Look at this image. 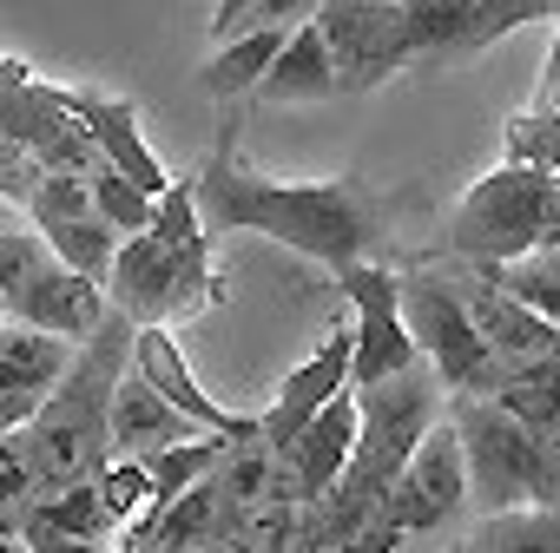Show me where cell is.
Masks as SVG:
<instances>
[{"label":"cell","instance_id":"29","mask_svg":"<svg viewBox=\"0 0 560 553\" xmlns=\"http://www.w3.org/2000/svg\"><path fill=\"white\" fill-rule=\"evenodd\" d=\"M324 14V0H250V14L237 21V34L244 27H284V34H298L304 21H317Z\"/></svg>","mask_w":560,"mask_h":553},{"label":"cell","instance_id":"14","mask_svg":"<svg viewBox=\"0 0 560 553\" xmlns=\"http://www.w3.org/2000/svg\"><path fill=\"white\" fill-rule=\"evenodd\" d=\"M60 99H67L73 119L86 126L100 165H113L119 178H132L145 198H165V191H172V172H165V158L145 145V132H139V106H132V99H106V93H60Z\"/></svg>","mask_w":560,"mask_h":553},{"label":"cell","instance_id":"12","mask_svg":"<svg viewBox=\"0 0 560 553\" xmlns=\"http://www.w3.org/2000/svg\"><path fill=\"white\" fill-rule=\"evenodd\" d=\"M350 448H357V396L343 389V396H330V402L311 415V428H304L284 455H277V501L317 507V501L343 481Z\"/></svg>","mask_w":560,"mask_h":553},{"label":"cell","instance_id":"4","mask_svg":"<svg viewBox=\"0 0 560 553\" xmlns=\"http://www.w3.org/2000/svg\"><path fill=\"white\" fill-rule=\"evenodd\" d=\"M211 297H224L211 276V237H198V244H159L152 231L119 237L113 270H106V304L126 323H139V330L172 323V317L205 310Z\"/></svg>","mask_w":560,"mask_h":553},{"label":"cell","instance_id":"2","mask_svg":"<svg viewBox=\"0 0 560 553\" xmlns=\"http://www.w3.org/2000/svg\"><path fill=\"white\" fill-rule=\"evenodd\" d=\"M132 330L119 310L100 323L93 343L73 350V369L40 396V409L27 415L21 442H27V461L40 474V494H60L73 481H93L106 468V428H113V389L132 363Z\"/></svg>","mask_w":560,"mask_h":553},{"label":"cell","instance_id":"6","mask_svg":"<svg viewBox=\"0 0 560 553\" xmlns=\"http://www.w3.org/2000/svg\"><path fill=\"white\" fill-rule=\"evenodd\" d=\"M396 310H402V330H409L416 356L442 376V389H455V396H481L488 389L494 356H488L462 291H448L429 270H402L396 276Z\"/></svg>","mask_w":560,"mask_h":553},{"label":"cell","instance_id":"30","mask_svg":"<svg viewBox=\"0 0 560 553\" xmlns=\"http://www.w3.org/2000/svg\"><path fill=\"white\" fill-rule=\"evenodd\" d=\"M396 546H402V533H396V527L376 514L363 533H350V540H330V546H317V553H396Z\"/></svg>","mask_w":560,"mask_h":553},{"label":"cell","instance_id":"25","mask_svg":"<svg viewBox=\"0 0 560 553\" xmlns=\"http://www.w3.org/2000/svg\"><path fill=\"white\" fill-rule=\"evenodd\" d=\"M488 276H494L514 304H527L534 317H547L560 330V250H527V257H514V263H501Z\"/></svg>","mask_w":560,"mask_h":553},{"label":"cell","instance_id":"22","mask_svg":"<svg viewBox=\"0 0 560 553\" xmlns=\"http://www.w3.org/2000/svg\"><path fill=\"white\" fill-rule=\"evenodd\" d=\"M218 474V468H211ZM198 481V487H185L159 520H152V553H205V546H218V533L231 527V514H224V501H218V481Z\"/></svg>","mask_w":560,"mask_h":553},{"label":"cell","instance_id":"17","mask_svg":"<svg viewBox=\"0 0 560 553\" xmlns=\"http://www.w3.org/2000/svg\"><path fill=\"white\" fill-rule=\"evenodd\" d=\"M185 435H205L198 422H185L132 363H126V376H119V389H113V428H106V461H145V455H159V448H172V442H185Z\"/></svg>","mask_w":560,"mask_h":553},{"label":"cell","instance_id":"16","mask_svg":"<svg viewBox=\"0 0 560 553\" xmlns=\"http://www.w3.org/2000/svg\"><path fill=\"white\" fill-rule=\"evenodd\" d=\"M462 304H468V317H475V330H481V343H488L494 363L540 369V363L560 356V330H553L547 317H534L527 304H514L494 276H475V291H468Z\"/></svg>","mask_w":560,"mask_h":553},{"label":"cell","instance_id":"9","mask_svg":"<svg viewBox=\"0 0 560 553\" xmlns=\"http://www.w3.org/2000/svg\"><path fill=\"white\" fill-rule=\"evenodd\" d=\"M462 501H468V455H462L455 422H435V428L416 442V455L402 461V474H396V487L383 494V507H376V514L409 540V533L442 527Z\"/></svg>","mask_w":560,"mask_h":553},{"label":"cell","instance_id":"26","mask_svg":"<svg viewBox=\"0 0 560 553\" xmlns=\"http://www.w3.org/2000/svg\"><path fill=\"white\" fill-rule=\"evenodd\" d=\"M86 185H93V217H106L119 237H132V231H145L152 224V204L159 198H145L132 178H119L113 165H100V172H86Z\"/></svg>","mask_w":560,"mask_h":553},{"label":"cell","instance_id":"3","mask_svg":"<svg viewBox=\"0 0 560 553\" xmlns=\"http://www.w3.org/2000/svg\"><path fill=\"white\" fill-rule=\"evenodd\" d=\"M448 250L481 270H501L527 250H560V178L501 158L481 185L462 191L448 217Z\"/></svg>","mask_w":560,"mask_h":553},{"label":"cell","instance_id":"23","mask_svg":"<svg viewBox=\"0 0 560 553\" xmlns=\"http://www.w3.org/2000/svg\"><path fill=\"white\" fill-rule=\"evenodd\" d=\"M462 553H560V514L553 507H494L468 540Z\"/></svg>","mask_w":560,"mask_h":553},{"label":"cell","instance_id":"10","mask_svg":"<svg viewBox=\"0 0 560 553\" xmlns=\"http://www.w3.org/2000/svg\"><path fill=\"white\" fill-rule=\"evenodd\" d=\"M337 284L350 297V389L363 383H383V376H402L416 356L409 330H402V310H396V270H376V263H350L337 270Z\"/></svg>","mask_w":560,"mask_h":553},{"label":"cell","instance_id":"27","mask_svg":"<svg viewBox=\"0 0 560 553\" xmlns=\"http://www.w3.org/2000/svg\"><path fill=\"white\" fill-rule=\"evenodd\" d=\"M27 217H34V231H40V224L93 217V185H86V172H40L34 198H27Z\"/></svg>","mask_w":560,"mask_h":553},{"label":"cell","instance_id":"7","mask_svg":"<svg viewBox=\"0 0 560 553\" xmlns=\"http://www.w3.org/2000/svg\"><path fill=\"white\" fill-rule=\"evenodd\" d=\"M317 34L330 47L337 93H370V86H383L389 73H402L416 60L409 54V14H402V0H324Z\"/></svg>","mask_w":560,"mask_h":553},{"label":"cell","instance_id":"1","mask_svg":"<svg viewBox=\"0 0 560 553\" xmlns=\"http://www.w3.org/2000/svg\"><path fill=\"white\" fill-rule=\"evenodd\" d=\"M191 204H198L205 237L257 231V237H277V244H291L298 257L330 263V270L363 263L370 244H383V231H389L383 224L389 204L363 178L291 185V178H264V172L237 165V119L224 126V139L205 158V172H191Z\"/></svg>","mask_w":560,"mask_h":553},{"label":"cell","instance_id":"21","mask_svg":"<svg viewBox=\"0 0 560 553\" xmlns=\"http://www.w3.org/2000/svg\"><path fill=\"white\" fill-rule=\"evenodd\" d=\"M237 448V435H218V428H205V435H185V442H172V448H159V455H145L139 468H145V481H152V520L185 494V487H198L224 455Z\"/></svg>","mask_w":560,"mask_h":553},{"label":"cell","instance_id":"20","mask_svg":"<svg viewBox=\"0 0 560 553\" xmlns=\"http://www.w3.org/2000/svg\"><path fill=\"white\" fill-rule=\"evenodd\" d=\"M284 27H244L231 40H218V54L198 67V93L205 99H237V93H257V80L270 73V60L284 54Z\"/></svg>","mask_w":560,"mask_h":553},{"label":"cell","instance_id":"28","mask_svg":"<svg viewBox=\"0 0 560 553\" xmlns=\"http://www.w3.org/2000/svg\"><path fill=\"white\" fill-rule=\"evenodd\" d=\"M40 158L27 152V145H14V139H0V198L8 204H21L27 211V198H34V185H40Z\"/></svg>","mask_w":560,"mask_h":553},{"label":"cell","instance_id":"5","mask_svg":"<svg viewBox=\"0 0 560 553\" xmlns=\"http://www.w3.org/2000/svg\"><path fill=\"white\" fill-rule=\"evenodd\" d=\"M448 422H455L462 455H468V494H481L488 514L494 507H534L553 487V461H547L540 428L508 415L494 396H462Z\"/></svg>","mask_w":560,"mask_h":553},{"label":"cell","instance_id":"33","mask_svg":"<svg viewBox=\"0 0 560 553\" xmlns=\"http://www.w3.org/2000/svg\"><path fill=\"white\" fill-rule=\"evenodd\" d=\"M455 553H462V546H455Z\"/></svg>","mask_w":560,"mask_h":553},{"label":"cell","instance_id":"31","mask_svg":"<svg viewBox=\"0 0 560 553\" xmlns=\"http://www.w3.org/2000/svg\"><path fill=\"white\" fill-rule=\"evenodd\" d=\"M244 14H250V0H218V8H211V40H231Z\"/></svg>","mask_w":560,"mask_h":553},{"label":"cell","instance_id":"32","mask_svg":"<svg viewBox=\"0 0 560 553\" xmlns=\"http://www.w3.org/2000/svg\"><path fill=\"white\" fill-rule=\"evenodd\" d=\"M14 211H21V204H8V198H0V231H14V224H21Z\"/></svg>","mask_w":560,"mask_h":553},{"label":"cell","instance_id":"11","mask_svg":"<svg viewBox=\"0 0 560 553\" xmlns=\"http://www.w3.org/2000/svg\"><path fill=\"white\" fill-rule=\"evenodd\" d=\"M106 317H113L106 291L93 284V276L67 270L54 250H47V263H40L34 276H21V284L8 291V304H0V323H27V330H47V337L73 343V350H80V343H93Z\"/></svg>","mask_w":560,"mask_h":553},{"label":"cell","instance_id":"15","mask_svg":"<svg viewBox=\"0 0 560 553\" xmlns=\"http://www.w3.org/2000/svg\"><path fill=\"white\" fill-rule=\"evenodd\" d=\"M343 389H350V330L324 337L317 356H304L284 383H277V402L264 409V442H270V455H284V448L311 428V415H317L330 396H343Z\"/></svg>","mask_w":560,"mask_h":553},{"label":"cell","instance_id":"24","mask_svg":"<svg viewBox=\"0 0 560 553\" xmlns=\"http://www.w3.org/2000/svg\"><path fill=\"white\" fill-rule=\"evenodd\" d=\"M40 237H47V250L67 263V270H80V276H93V284L106 291V270H113V250H119V231L106 224V217H73V224H40Z\"/></svg>","mask_w":560,"mask_h":553},{"label":"cell","instance_id":"18","mask_svg":"<svg viewBox=\"0 0 560 553\" xmlns=\"http://www.w3.org/2000/svg\"><path fill=\"white\" fill-rule=\"evenodd\" d=\"M330 93H337L330 47H324L317 21H304V27L284 40V54L270 60V73L257 80V99H264V106H317V99H330Z\"/></svg>","mask_w":560,"mask_h":553},{"label":"cell","instance_id":"13","mask_svg":"<svg viewBox=\"0 0 560 553\" xmlns=\"http://www.w3.org/2000/svg\"><path fill=\"white\" fill-rule=\"evenodd\" d=\"M132 369L185 415V422H198V428H218V435H237V442H257L264 435V415H237V409H224L218 396H205V383L191 376V363H185V350L172 343V330L165 323H145V330H132Z\"/></svg>","mask_w":560,"mask_h":553},{"label":"cell","instance_id":"19","mask_svg":"<svg viewBox=\"0 0 560 553\" xmlns=\"http://www.w3.org/2000/svg\"><path fill=\"white\" fill-rule=\"evenodd\" d=\"M67 369H73V343L27 323H0V396H47Z\"/></svg>","mask_w":560,"mask_h":553},{"label":"cell","instance_id":"8","mask_svg":"<svg viewBox=\"0 0 560 553\" xmlns=\"http://www.w3.org/2000/svg\"><path fill=\"white\" fill-rule=\"evenodd\" d=\"M409 14V54L422 60H462L481 54L494 40H508L514 27L553 21L560 0H402Z\"/></svg>","mask_w":560,"mask_h":553}]
</instances>
